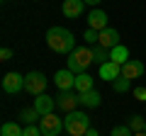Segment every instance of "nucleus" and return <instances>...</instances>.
<instances>
[{"mask_svg":"<svg viewBox=\"0 0 146 136\" xmlns=\"http://www.w3.org/2000/svg\"><path fill=\"white\" fill-rule=\"evenodd\" d=\"M46 44L56 53H73V49H76V39L66 27H51L46 32Z\"/></svg>","mask_w":146,"mask_h":136,"instance_id":"f257e3e1","label":"nucleus"},{"mask_svg":"<svg viewBox=\"0 0 146 136\" xmlns=\"http://www.w3.org/2000/svg\"><path fill=\"white\" fill-rule=\"evenodd\" d=\"M63 129L68 131L71 136H85V131L90 129V117L85 112H78L73 110L63 117Z\"/></svg>","mask_w":146,"mask_h":136,"instance_id":"f03ea898","label":"nucleus"},{"mask_svg":"<svg viewBox=\"0 0 146 136\" xmlns=\"http://www.w3.org/2000/svg\"><path fill=\"white\" fill-rule=\"evenodd\" d=\"M93 61V49L90 46H76L73 49V53H68V71H73V73H85L88 71V66Z\"/></svg>","mask_w":146,"mask_h":136,"instance_id":"7ed1b4c3","label":"nucleus"},{"mask_svg":"<svg viewBox=\"0 0 146 136\" xmlns=\"http://www.w3.org/2000/svg\"><path fill=\"white\" fill-rule=\"evenodd\" d=\"M46 75L42 73V71H32V73L25 75V90L29 95H34V97H39V95H44V90H46Z\"/></svg>","mask_w":146,"mask_h":136,"instance_id":"20e7f679","label":"nucleus"},{"mask_svg":"<svg viewBox=\"0 0 146 136\" xmlns=\"http://www.w3.org/2000/svg\"><path fill=\"white\" fill-rule=\"evenodd\" d=\"M39 129H42L44 136H58V134H61V129H63V119H61V117H56L54 112H51V114H46V117H39Z\"/></svg>","mask_w":146,"mask_h":136,"instance_id":"39448f33","label":"nucleus"},{"mask_svg":"<svg viewBox=\"0 0 146 136\" xmlns=\"http://www.w3.org/2000/svg\"><path fill=\"white\" fill-rule=\"evenodd\" d=\"M76 105H80L78 102V92L73 95V90H58V95H56V107L58 110H63L68 114V112L76 110Z\"/></svg>","mask_w":146,"mask_h":136,"instance_id":"423d86ee","label":"nucleus"},{"mask_svg":"<svg viewBox=\"0 0 146 136\" xmlns=\"http://www.w3.org/2000/svg\"><path fill=\"white\" fill-rule=\"evenodd\" d=\"M98 78L100 80H107V83H115L117 78H122V66L115 61H107L98 68Z\"/></svg>","mask_w":146,"mask_h":136,"instance_id":"0eeeda50","label":"nucleus"},{"mask_svg":"<svg viewBox=\"0 0 146 136\" xmlns=\"http://www.w3.org/2000/svg\"><path fill=\"white\" fill-rule=\"evenodd\" d=\"M3 90H5L7 95H17L20 90H25V75H20V73H7L5 78H3Z\"/></svg>","mask_w":146,"mask_h":136,"instance_id":"6e6552de","label":"nucleus"},{"mask_svg":"<svg viewBox=\"0 0 146 136\" xmlns=\"http://www.w3.org/2000/svg\"><path fill=\"white\" fill-rule=\"evenodd\" d=\"M54 83H56L58 90H73V85H76V73L68 71V68L56 71V73H54Z\"/></svg>","mask_w":146,"mask_h":136,"instance_id":"1a4fd4ad","label":"nucleus"},{"mask_svg":"<svg viewBox=\"0 0 146 136\" xmlns=\"http://www.w3.org/2000/svg\"><path fill=\"white\" fill-rule=\"evenodd\" d=\"M54 107H56V97H51V95H39V97H34V110L39 112V117H46L54 112Z\"/></svg>","mask_w":146,"mask_h":136,"instance_id":"9d476101","label":"nucleus"},{"mask_svg":"<svg viewBox=\"0 0 146 136\" xmlns=\"http://www.w3.org/2000/svg\"><path fill=\"white\" fill-rule=\"evenodd\" d=\"M98 44H100V46H105L107 51H112L115 46H119V32H117V29H112V27L102 29V32H100Z\"/></svg>","mask_w":146,"mask_h":136,"instance_id":"9b49d317","label":"nucleus"},{"mask_svg":"<svg viewBox=\"0 0 146 136\" xmlns=\"http://www.w3.org/2000/svg\"><path fill=\"white\" fill-rule=\"evenodd\" d=\"M83 10H85V0H63V5H61V12L68 17V20L80 17Z\"/></svg>","mask_w":146,"mask_h":136,"instance_id":"f8f14e48","label":"nucleus"},{"mask_svg":"<svg viewBox=\"0 0 146 136\" xmlns=\"http://www.w3.org/2000/svg\"><path fill=\"white\" fill-rule=\"evenodd\" d=\"M88 27H90V29H95V32L107 29V12H102V10H90V12H88Z\"/></svg>","mask_w":146,"mask_h":136,"instance_id":"ddd939ff","label":"nucleus"},{"mask_svg":"<svg viewBox=\"0 0 146 136\" xmlns=\"http://www.w3.org/2000/svg\"><path fill=\"white\" fill-rule=\"evenodd\" d=\"M122 75H124V78H129V80L141 78V75H144V63L136 61V58H129V61L122 66Z\"/></svg>","mask_w":146,"mask_h":136,"instance_id":"4468645a","label":"nucleus"},{"mask_svg":"<svg viewBox=\"0 0 146 136\" xmlns=\"http://www.w3.org/2000/svg\"><path fill=\"white\" fill-rule=\"evenodd\" d=\"M78 102L83 107H100L102 97H100L98 90H88V92H78Z\"/></svg>","mask_w":146,"mask_h":136,"instance_id":"2eb2a0df","label":"nucleus"},{"mask_svg":"<svg viewBox=\"0 0 146 136\" xmlns=\"http://www.w3.org/2000/svg\"><path fill=\"white\" fill-rule=\"evenodd\" d=\"M73 90H76V92H88V90H95V88H93V75L78 73V75H76V85H73Z\"/></svg>","mask_w":146,"mask_h":136,"instance_id":"dca6fc26","label":"nucleus"},{"mask_svg":"<svg viewBox=\"0 0 146 136\" xmlns=\"http://www.w3.org/2000/svg\"><path fill=\"white\" fill-rule=\"evenodd\" d=\"M110 61H115V63H119V66H124V63L129 61V49H127L124 44L115 46L112 51H110Z\"/></svg>","mask_w":146,"mask_h":136,"instance_id":"f3484780","label":"nucleus"},{"mask_svg":"<svg viewBox=\"0 0 146 136\" xmlns=\"http://www.w3.org/2000/svg\"><path fill=\"white\" fill-rule=\"evenodd\" d=\"M0 136H25V129L17 121H5L0 126Z\"/></svg>","mask_w":146,"mask_h":136,"instance_id":"a211bd4d","label":"nucleus"},{"mask_svg":"<svg viewBox=\"0 0 146 136\" xmlns=\"http://www.w3.org/2000/svg\"><path fill=\"white\" fill-rule=\"evenodd\" d=\"M93 49V61L98 63V66H102V63H107L110 61V51L105 46H100V44H95V46H90Z\"/></svg>","mask_w":146,"mask_h":136,"instance_id":"6ab92c4d","label":"nucleus"},{"mask_svg":"<svg viewBox=\"0 0 146 136\" xmlns=\"http://www.w3.org/2000/svg\"><path fill=\"white\" fill-rule=\"evenodd\" d=\"M127 126H129L134 134H139V131H144L146 119H144V117H139V114H131V117H129V124H127Z\"/></svg>","mask_w":146,"mask_h":136,"instance_id":"aec40b11","label":"nucleus"},{"mask_svg":"<svg viewBox=\"0 0 146 136\" xmlns=\"http://www.w3.org/2000/svg\"><path fill=\"white\" fill-rule=\"evenodd\" d=\"M36 117H39V112H36L34 107H27V110H22V112H20V119L25 121L27 126H29V124H34V121H36Z\"/></svg>","mask_w":146,"mask_h":136,"instance_id":"412c9836","label":"nucleus"},{"mask_svg":"<svg viewBox=\"0 0 146 136\" xmlns=\"http://www.w3.org/2000/svg\"><path fill=\"white\" fill-rule=\"evenodd\" d=\"M129 88H131V80L124 78V75H122V78H117L115 83H112V90H115V92H127Z\"/></svg>","mask_w":146,"mask_h":136,"instance_id":"4be33fe9","label":"nucleus"},{"mask_svg":"<svg viewBox=\"0 0 146 136\" xmlns=\"http://www.w3.org/2000/svg\"><path fill=\"white\" fill-rule=\"evenodd\" d=\"M83 39H85L88 44H93V46H95V44H98V39H100V32H95V29H90V27H88V29L83 32Z\"/></svg>","mask_w":146,"mask_h":136,"instance_id":"5701e85b","label":"nucleus"},{"mask_svg":"<svg viewBox=\"0 0 146 136\" xmlns=\"http://www.w3.org/2000/svg\"><path fill=\"white\" fill-rule=\"evenodd\" d=\"M110 136H134V131H131L129 126H115Z\"/></svg>","mask_w":146,"mask_h":136,"instance_id":"b1692460","label":"nucleus"},{"mask_svg":"<svg viewBox=\"0 0 146 136\" xmlns=\"http://www.w3.org/2000/svg\"><path fill=\"white\" fill-rule=\"evenodd\" d=\"M25 136H44V134L39 129V124H29V126H25Z\"/></svg>","mask_w":146,"mask_h":136,"instance_id":"393cba45","label":"nucleus"},{"mask_svg":"<svg viewBox=\"0 0 146 136\" xmlns=\"http://www.w3.org/2000/svg\"><path fill=\"white\" fill-rule=\"evenodd\" d=\"M131 95H134L139 102H146V88H134V90H131Z\"/></svg>","mask_w":146,"mask_h":136,"instance_id":"a878e982","label":"nucleus"},{"mask_svg":"<svg viewBox=\"0 0 146 136\" xmlns=\"http://www.w3.org/2000/svg\"><path fill=\"white\" fill-rule=\"evenodd\" d=\"M10 58H12V49H3V51H0V61H10Z\"/></svg>","mask_w":146,"mask_h":136,"instance_id":"bb28decb","label":"nucleus"},{"mask_svg":"<svg viewBox=\"0 0 146 136\" xmlns=\"http://www.w3.org/2000/svg\"><path fill=\"white\" fill-rule=\"evenodd\" d=\"M85 136H100V134H98V129H95V126H90V129L85 131Z\"/></svg>","mask_w":146,"mask_h":136,"instance_id":"cd10ccee","label":"nucleus"},{"mask_svg":"<svg viewBox=\"0 0 146 136\" xmlns=\"http://www.w3.org/2000/svg\"><path fill=\"white\" fill-rule=\"evenodd\" d=\"M102 0H85V5H100Z\"/></svg>","mask_w":146,"mask_h":136,"instance_id":"c85d7f7f","label":"nucleus"},{"mask_svg":"<svg viewBox=\"0 0 146 136\" xmlns=\"http://www.w3.org/2000/svg\"><path fill=\"white\" fill-rule=\"evenodd\" d=\"M134 136H146V134H144V131H139V134H134Z\"/></svg>","mask_w":146,"mask_h":136,"instance_id":"c756f323","label":"nucleus"},{"mask_svg":"<svg viewBox=\"0 0 146 136\" xmlns=\"http://www.w3.org/2000/svg\"><path fill=\"white\" fill-rule=\"evenodd\" d=\"M144 134H146V126H144Z\"/></svg>","mask_w":146,"mask_h":136,"instance_id":"7c9ffc66","label":"nucleus"}]
</instances>
